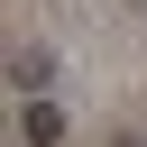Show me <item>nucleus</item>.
Here are the masks:
<instances>
[{
    "mask_svg": "<svg viewBox=\"0 0 147 147\" xmlns=\"http://www.w3.org/2000/svg\"><path fill=\"white\" fill-rule=\"evenodd\" d=\"M18 138H28V147H55V138H64V110H55V101H28V110H18Z\"/></svg>",
    "mask_w": 147,
    "mask_h": 147,
    "instance_id": "2",
    "label": "nucleus"
},
{
    "mask_svg": "<svg viewBox=\"0 0 147 147\" xmlns=\"http://www.w3.org/2000/svg\"><path fill=\"white\" fill-rule=\"evenodd\" d=\"M9 83H18V101H46V83H55V55H46V46H18V55H9Z\"/></svg>",
    "mask_w": 147,
    "mask_h": 147,
    "instance_id": "1",
    "label": "nucleus"
}]
</instances>
